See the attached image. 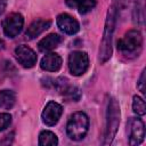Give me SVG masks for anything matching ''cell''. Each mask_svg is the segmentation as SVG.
<instances>
[{
    "mask_svg": "<svg viewBox=\"0 0 146 146\" xmlns=\"http://www.w3.org/2000/svg\"><path fill=\"white\" fill-rule=\"evenodd\" d=\"M62 42V36H59L58 34L56 33H51L49 35H47L46 38H43L39 43H38V47H39V50L40 51H50L52 50L54 48L58 47V44Z\"/></svg>",
    "mask_w": 146,
    "mask_h": 146,
    "instance_id": "cell-13",
    "label": "cell"
},
{
    "mask_svg": "<svg viewBox=\"0 0 146 146\" xmlns=\"http://www.w3.org/2000/svg\"><path fill=\"white\" fill-rule=\"evenodd\" d=\"M141 46H143V36L140 32L137 30H130L117 42V49L122 55L127 57L138 56V54L141 50Z\"/></svg>",
    "mask_w": 146,
    "mask_h": 146,
    "instance_id": "cell-3",
    "label": "cell"
},
{
    "mask_svg": "<svg viewBox=\"0 0 146 146\" xmlns=\"http://www.w3.org/2000/svg\"><path fill=\"white\" fill-rule=\"evenodd\" d=\"M120 124V106L115 98L110 97L106 107V127L104 135V145H108L113 141L117 128Z\"/></svg>",
    "mask_w": 146,
    "mask_h": 146,
    "instance_id": "cell-2",
    "label": "cell"
},
{
    "mask_svg": "<svg viewBox=\"0 0 146 146\" xmlns=\"http://www.w3.org/2000/svg\"><path fill=\"white\" fill-rule=\"evenodd\" d=\"M89 129V119L83 112H75L68 119L66 125L67 136L72 140H81L84 138Z\"/></svg>",
    "mask_w": 146,
    "mask_h": 146,
    "instance_id": "cell-4",
    "label": "cell"
},
{
    "mask_svg": "<svg viewBox=\"0 0 146 146\" xmlns=\"http://www.w3.org/2000/svg\"><path fill=\"white\" fill-rule=\"evenodd\" d=\"M24 25V18L19 13H11L9 14L2 22V29L5 34L8 38L17 36Z\"/></svg>",
    "mask_w": 146,
    "mask_h": 146,
    "instance_id": "cell-6",
    "label": "cell"
},
{
    "mask_svg": "<svg viewBox=\"0 0 146 146\" xmlns=\"http://www.w3.org/2000/svg\"><path fill=\"white\" fill-rule=\"evenodd\" d=\"M79 1H80V0H65L66 5H67L68 7H71V8L76 7V6H78V3H79Z\"/></svg>",
    "mask_w": 146,
    "mask_h": 146,
    "instance_id": "cell-21",
    "label": "cell"
},
{
    "mask_svg": "<svg viewBox=\"0 0 146 146\" xmlns=\"http://www.w3.org/2000/svg\"><path fill=\"white\" fill-rule=\"evenodd\" d=\"M130 145H139L145 137V125L139 117H130L127 123Z\"/></svg>",
    "mask_w": 146,
    "mask_h": 146,
    "instance_id": "cell-7",
    "label": "cell"
},
{
    "mask_svg": "<svg viewBox=\"0 0 146 146\" xmlns=\"http://www.w3.org/2000/svg\"><path fill=\"white\" fill-rule=\"evenodd\" d=\"M96 6V0H80L78 3V10L81 15H84L89 13L91 9H94Z\"/></svg>",
    "mask_w": 146,
    "mask_h": 146,
    "instance_id": "cell-17",
    "label": "cell"
},
{
    "mask_svg": "<svg viewBox=\"0 0 146 146\" xmlns=\"http://www.w3.org/2000/svg\"><path fill=\"white\" fill-rule=\"evenodd\" d=\"M62 113H63L62 105L51 100L46 105V107H44V110L41 114V117H42V121H43L44 124H47L49 127H52L59 121V119L62 116Z\"/></svg>",
    "mask_w": 146,
    "mask_h": 146,
    "instance_id": "cell-8",
    "label": "cell"
},
{
    "mask_svg": "<svg viewBox=\"0 0 146 146\" xmlns=\"http://www.w3.org/2000/svg\"><path fill=\"white\" fill-rule=\"evenodd\" d=\"M138 88L141 91V94H145V70L141 72V75H140V79L138 82Z\"/></svg>",
    "mask_w": 146,
    "mask_h": 146,
    "instance_id": "cell-20",
    "label": "cell"
},
{
    "mask_svg": "<svg viewBox=\"0 0 146 146\" xmlns=\"http://www.w3.org/2000/svg\"><path fill=\"white\" fill-rule=\"evenodd\" d=\"M63 92H64V95H65L67 98H70L71 100H74V102H78V100L80 99V97H81L80 90H79L76 87H72V86L64 88Z\"/></svg>",
    "mask_w": 146,
    "mask_h": 146,
    "instance_id": "cell-18",
    "label": "cell"
},
{
    "mask_svg": "<svg viewBox=\"0 0 146 146\" xmlns=\"http://www.w3.org/2000/svg\"><path fill=\"white\" fill-rule=\"evenodd\" d=\"M6 6H7V0H0V15L3 14Z\"/></svg>",
    "mask_w": 146,
    "mask_h": 146,
    "instance_id": "cell-22",
    "label": "cell"
},
{
    "mask_svg": "<svg viewBox=\"0 0 146 146\" xmlns=\"http://www.w3.org/2000/svg\"><path fill=\"white\" fill-rule=\"evenodd\" d=\"M57 25H58V27H59V30L62 32H64L66 34H70V35L75 34L80 29L78 21L75 18H73L71 15L65 14V13L58 15Z\"/></svg>",
    "mask_w": 146,
    "mask_h": 146,
    "instance_id": "cell-10",
    "label": "cell"
},
{
    "mask_svg": "<svg viewBox=\"0 0 146 146\" xmlns=\"http://www.w3.org/2000/svg\"><path fill=\"white\" fill-rule=\"evenodd\" d=\"M57 144H58V139H57V136L54 132L44 130V131H42L40 133V136H39V145H41V146H47V145L55 146Z\"/></svg>",
    "mask_w": 146,
    "mask_h": 146,
    "instance_id": "cell-15",
    "label": "cell"
},
{
    "mask_svg": "<svg viewBox=\"0 0 146 146\" xmlns=\"http://www.w3.org/2000/svg\"><path fill=\"white\" fill-rule=\"evenodd\" d=\"M88 66H89V58L84 51H73L70 54L68 68L73 75L80 76L84 74Z\"/></svg>",
    "mask_w": 146,
    "mask_h": 146,
    "instance_id": "cell-5",
    "label": "cell"
},
{
    "mask_svg": "<svg viewBox=\"0 0 146 146\" xmlns=\"http://www.w3.org/2000/svg\"><path fill=\"white\" fill-rule=\"evenodd\" d=\"M15 102H16V96L14 91L7 89L0 91V108L9 110L14 106Z\"/></svg>",
    "mask_w": 146,
    "mask_h": 146,
    "instance_id": "cell-14",
    "label": "cell"
},
{
    "mask_svg": "<svg viewBox=\"0 0 146 146\" xmlns=\"http://www.w3.org/2000/svg\"><path fill=\"white\" fill-rule=\"evenodd\" d=\"M15 57L17 62L26 68H31L36 63V54L27 46H18L15 49Z\"/></svg>",
    "mask_w": 146,
    "mask_h": 146,
    "instance_id": "cell-9",
    "label": "cell"
},
{
    "mask_svg": "<svg viewBox=\"0 0 146 146\" xmlns=\"http://www.w3.org/2000/svg\"><path fill=\"white\" fill-rule=\"evenodd\" d=\"M62 57L58 54L55 52H49L42 59H41V68L48 72H56L62 66Z\"/></svg>",
    "mask_w": 146,
    "mask_h": 146,
    "instance_id": "cell-12",
    "label": "cell"
},
{
    "mask_svg": "<svg viewBox=\"0 0 146 146\" xmlns=\"http://www.w3.org/2000/svg\"><path fill=\"white\" fill-rule=\"evenodd\" d=\"M116 17H117V9L115 6H111V8L107 11L104 34L102 39L100 49H99V60L102 64L107 62L112 56V38L115 30Z\"/></svg>",
    "mask_w": 146,
    "mask_h": 146,
    "instance_id": "cell-1",
    "label": "cell"
},
{
    "mask_svg": "<svg viewBox=\"0 0 146 146\" xmlns=\"http://www.w3.org/2000/svg\"><path fill=\"white\" fill-rule=\"evenodd\" d=\"M50 24H51L50 21H48V19H41V18L32 22L30 24V26L27 27V30H26V33H25L26 39H29V40L35 39L43 31H46L47 29H49L50 27Z\"/></svg>",
    "mask_w": 146,
    "mask_h": 146,
    "instance_id": "cell-11",
    "label": "cell"
},
{
    "mask_svg": "<svg viewBox=\"0 0 146 146\" xmlns=\"http://www.w3.org/2000/svg\"><path fill=\"white\" fill-rule=\"evenodd\" d=\"M132 110L137 115H144L146 113V105L145 102L141 97L139 96H133V100H132Z\"/></svg>",
    "mask_w": 146,
    "mask_h": 146,
    "instance_id": "cell-16",
    "label": "cell"
},
{
    "mask_svg": "<svg viewBox=\"0 0 146 146\" xmlns=\"http://www.w3.org/2000/svg\"><path fill=\"white\" fill-rule=\"evenodd\" d=\"M11 122V115L9 113H0V131H3L9 127Z\"/></svg>",
    "mask_w": 146,
    "mask_h": 146,
    "instance_id": "cell-19",
    "label": "cell"
}]
</instances>
